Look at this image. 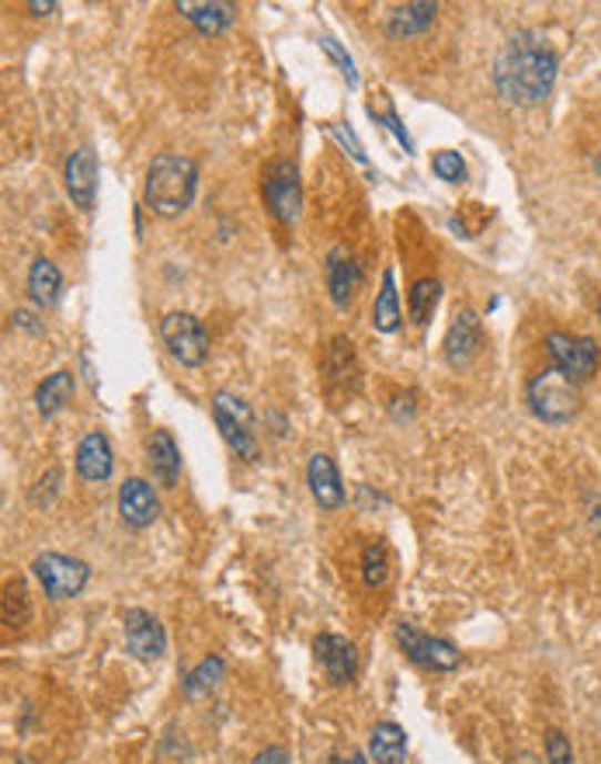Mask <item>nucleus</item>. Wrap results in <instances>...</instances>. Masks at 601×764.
Wrapping results in <instances>:
<instances>
[{
  "instance_id": "nucleus-10",
  "label": "nucleus",
  "mask_w": 601,
  "mask_h": 764,
  "mask_svg": "<svg viewBox=\"0 0 601 764\" xmlns=\"http://www.w3.org/2000/svg\"><path fill=\"white\" fill-rule=\"evenodd\" d=\"M119 515L129 529H146V524H153L156 515H161V500H156V493L146 480L133 477V480H125L119 490Z\"/></svg>"
},
{
  "instance_id": "nucleus-34",
  "label": "nucleus",
  "mask_w": 601,
  "mask_h": 764,
  "mask_svg": "<svg viewBox=\"0 0 601 764\" xmlns=\"http://www.w3.org/2000/svg\"><path fill=\"white\" fill-rule=\"evenodd\" d=\"M29 11L32 14H52V11H57V4H52V0H32Z\"/></svg>"
},
{
  "instance_id": "nucleus-25",
  "label": "nucleus",
  "mask_w": 601,
  "mask_h": 764,
  "mask_svg": "<svg viewBox=\"0 0 601 764\" xmlns=\"http://www.w3.org/2000/svg\"><path fill=\"white\" fill-rule=\"evenodd\" d=\"M213 417H216V428H220V435H223V441L230 445V449L237 452L241 459L254 462V459H257V438H254V428L241 425V420H233V417H226V414H220V410H213Z\"/></svg>"
},
{
  "instance_id": "nucleus-1",
  "label": "nucleus",
  "mask_w": 601,
  "mask_h": 764,
  "mask_svg": "<svg viewBox=\"0 0 601 764\" xmlns=\"http://www.w3.org/2000/svg\"><path fill=\"white\" fill-rule=\"evenodd\" d=\"M557 57L532 32H518L493 63V84L511 104H539L557 84Z\"/></svg>"
},
{
  "instance_id": "nucleus-11",
  "label": "nucleus",
  "mask_w": 601,
  "mask_h": 764,
  "mask_svg": "<svg viewBox=\"0 0 601 764\" xmlns=\"http://www.w3.org/2000/svg\"><path fill=\"white\" fill-rule=\"evenodd\" d=\"M306 483H309V493L313 500L324 508V511H334L345 505V487H342V472H337L334 459L317 452L309 459L306 466Z\"/></svg>"
},
{
  "instance_id": "nucleus-9",
  "label": "nucleus",
  "mask_w": 601,
  "mask_h": 764,
  "mask_svg": "<svg viewBox=\"0 0 601 764\" xmlns=\"http://www.w3.org/2000/svg\"><path fill=\"white\" fill-rule=\"evenodd\" d=\"M122 625H125V646H129V653L140 656V661H161L164 650H167V636H164V625L161 622H156L143 609H129L122 615Z\"/></svg>"
},
{
  "instance_id": "nucleus-32",
  "label": "nucleus",
  "mask_w": 601,
  "mask_h": 764,
  "mask_svg": "<svg viewBox=\"0 0 601 764\" xmlns=\"http://www.w3.org/2000/svg\"><path fill=\"white\" fill-rule=\"evenodd\" d=\"M334 133H337V140H342V143L352 150V156H355V161H365V153H361V146H358V140H355V133H352V129H345L342 122H337V125H334Z\"/></svg>"
},
{
  "instance_id": "nucleus-19",
  "label": "nucleus",
  "mask_w": 601,
  "mask_h": 764,
  "mask_svg": "<svg viewBox=\"0 0 601 764\" xmlns=\"http://www.w3.org/2000/svg\"><path fill=\"white\" fill-rule=\"evenodd\" d=\"M146 452H150V469H153V477L161 480L164 487H174L177 483V472H181V452H177V445L167 431H153L150 435V445H146Z\"/></svg>"
},
{
  "instance_id": "nucleus-28",
  "label": "nucleus",
  "mask_w": 601,
  "mask_h": 764,
  "mask_svg": "<svg viewBox=\"0 0 601 764\" xmlns=\"http://www.w3.org/2000/svg\"><path fill=\"white\" fill-rule=\"evenodd\" d=\"M220 678H223V661H220V656H205V661L189 674L185 689H189V695H202L208 689H216Z\"/></svg>"
},
{
  "instance_id": "nucleus-24",
  "label": "nucleus",
  "mask_w": 601,
  "mask_h": 764,
  "mask_svg": "<svg viewBox=\"0 0 601 764\" xmlns=\"http://www.w3.org/2000/svg\"><path fill=\"white\" fill-rule=\"evenodd\" d=\"M60 288H63L60 268L52 265V261L39 257L35 265H32V272H29V293H32V299L39 306H52V303L60 299Z\"/></svg>"
},
{
  "instance_id": "nucleus-31",
  "label": "nucleus",
  "mask_w": 601,
  "mask_h": 764,
  "mask_svg": "<svg viewBox=\"0 0 601 764\" xmlns=\"http://www.w3.org/2000/svg\"><path fill=\"white\" fill-rule=\"evenodd\" d=\"M320 45H324V52H327V57H330V60H334L337 67H342V73H345V81H348V84L355 88V84H358V73H355V63H352V57H348V52H345L342 45H337V42H334L330 35H324V39H320Z\"/></svg>"
},
{
  "instance_id": "nucleus-36",
  "label": "nucleus",
  "mask_w": 601,
  "mask_h": 764,
  "mask_svg": "<svg viewBox=\"0 0 601 764\" xmlns=\"http://www.w3.org/2000/svg\"><path fill=\"white\" fill-rule=\"evenodd\" d=\"M594 529L601 532V505H598V511H594Z\"/></svg>"
},
{
  "instance_id": "nucleus-5",
  "label": "nucleus",
  "mask_w": 601,
  "mask_h": 764,
  "mask_svg": "<svg viewBox=\"0 0 601 764\" xmlns=\"http://www.w3.org/2000/svg\"><path fill=\"white\" fill-rule=\"evenodd\" d=\"M261 192H265V202H268L272 216H275L278 223H296V220H299L303 189H299V171H296L293 161H275V164H268Z\"/></svg>"
},
{
  "instance_id": "nucleus-12",
  "label": "nucleus",
  "mask_w": 601,
  "mask_h": 764,
  "mask_svg": "<svg viewBox=\"0 0 601 764\" xmlns=\"http://www.w3.org/2000/svg\"><path fill=\"white\" fill-rule=\"evenodd\" d=\"M313 650H317V661L324 664L327 678L334 684H348L358 671V653L345 636H334V632H324V636L313 640Z\"/></svg>"
},
{
  "instance_id": "nucleus-8",
  "label": "nucleus",
  "mask_w": 601,
  "mask_h": 764,
  "mask_svg": "<svg viewBox=\"0 0 601 764\" xmlns=\"http://www.w3.org/2000/svg\"><path fill=\"white\" fill-rule=\"evenodd\" d=\"M397 640H400V646H404V653L410 656V661L428 668V671H456L459 668V650L449 640L428 636V632L414 629L410 622L397 625Z\"/></svg>"
},
{
  "instance_id": "nucleus-20",
  "label": "nucleus",
  "mask_w": 601,
  "mask_h": 764,
  "mask_svg": "<svg viewBox=\"0 0 601 764\" xmlns=\"http://www.w3.org/2000/svg\"><path fill=\"white\" fill-rule=\"evenodd\" d=\"M327 379L330 386L358 389V358L348 337H334L327 348Z\"/></svg>"
},
{
  "instance_id": "nucleus-38",
  "label": "nucleus",
  "mask_w": 601,
  "mask_h": 764,
  "mask_svg": "<svg viewBox=\"0 0 601 764\" xmlns=\"http://www.w3.org/2000/svg\"><path fill=\"white\" fill-rule=\"evenodd\" d=\"M598 316H601V306H598Z\"/></svg>"
},
{
  "instance_id": "nucleus-15",
  "label": "nucleus",
  "mask_w": 601,
  "mask_h": 764,
  "mask_svg": "<svg viewBox=\"0 0 601 764\" xmlns=\"http://www.w3.org/2000/svg\"><path fill=\"white\" fill-rule=\"evenodd\" d=\"M480 352V316L477 313H456V320L449 324V334H446V358L452 368L473 361Z\"/></svg>"
},
{
  "instance_id": "nucleus-16",
  "label": "nucleus",
  "mask_w": 601,
  "mask_h": 764,
  "mask_svg": "<svg viewBox=\"0 0 601 764\" xmlns=\"http://www.w3.org/2000/svg\"><path fill=\"white\" fill-rule=\"evenodd\" d=\"M115 469V456H112V445L101 431L84 435V441L77 445V472L88 480V483H104L112 477Z\"/></svg>"
},
{
  "instance_id": "nucleus-23",
  "label": "nucleus",
  "mask_w": 601,
  "mask_h": 764,
  "mask_svg": "<svg viewBox=\"0 0 601 764\" xmlns=\"http://www.w3.org/2000/svg\"><path fill=\"white\" fill-rule=\"evenodd\" d=\"M73 397V376L70 373H52L49 379H42V386L35 389V407L42 417L60 414Z\"/></svg>"
},
{
  "instance_id": "nucleus-37",
  "label": "nucleus",
  "mask_w": 601,
  "mask_h": 764,
  "mask_svg": "<svg viewBox=\"0 0 601 764\" xmlns=\"http://www.w3.org/2000/svg\"><path fill=\"white\" fill-rule=\"evenodd\" d=\"M518 764H536V757H529V754H521V757H518Z\"/></svg>"
},
{
  "instance_id": "nucleus-6",
  "label": "nucleus",
  "mask_w": 601,
  "mask_h": 764,
  "mask_svg": "<svg viewBox=\"0 0 601 764\" xmlns=\"http://www.w3.org/2000/svg\"><path fill=\"white\" fill-rule=\"evenodd\" d=\"M161 337L181 365L195 368L208 355V334H205L198 316H192V313H167L161 320Z\"/></svg>"
},
{
  "instance_id": "nucleus-35",
  "label": "nucleus",
  "mask_w": 601,
  "mask_h": 764,
  "mask_svg": "<svg viewBox=\"0 0 601 764\" xmlns=\"http://www.w3.org/2000/svg\"><path fill=\"white\" fill-rule=\"evenodd\" d=\"M330 764H365V757L361 754H348V757H334Z\"/></svg>"
},
{
  "instance_id": "nucleus-30",
  "label": "nucleus",
  "mask_w": 601,
  "mask_h": 764,
  "mask_svg": "<svg viewBox=\"0 0 601 764\" xmlns=\"http://www.w3.org/2000/svg\"><path fill=\"white\" fill-rule=\"evenodd\" d=\"M546 761L550 764H573V747L560 730L546 733Z\"/></svg>"
},
{
  "instance_id": "nucleus-4",
  "label": "nucleus",
  "mask_w": 601,
  "mask_h": 764,
  "mask_svg": "<svg viewBox=\"0 0 601 764\" xmlns=\"http://www.w3.org/2000/svg\"><path fill=\"white\" fill-rule=\"evenodd\" d=\"M32 573L39 577L42 591L52 601H63V598L81 594L84 584H88V577H91L88 563L73 560V557H60V552H42V557H35Z\"/></svg>"
},
{
  "instance_id": "nucleus-26",
  "label": "nucleus",
  "mask_w": 601,
  "mask_h": 764,
  "mask_svg": "<svg viewBox=\"0 0 601 764\" xmlns=\"http://www.w3.org/2000/svg\"><path fill=\"white\" fill-rule=\"evenodd\" d=\"M438 293H441V285H438L435 278L414 282V288H410V303H407V313H410L414 324H428V320H431V313H435V306H438Z\"/></svg>"
},
{
  "instance_id": "nucleus-33",
  "label": "nucleus",
  "mask_w": 601,
  "mask_h": 764,
  "mask_svg": "<svg viewBox=\"0 0 601 764\" xmlns=\"http://www.w3.org/2000/svg\"><path fill=\"white\" fill-rule=\"evenodd\" d=\"M254 764H289V757H285L282 747H265V751L254 757Z\"/></svg>"
},
{
  "instance_id": "nucleus-14",
  "label": "nucleus",
  "mask_w": 601,
  "mask_h": 764,
  "mask_svg": "<svg viewBox=\"0 0 601 764\" xmlns=\"http://www.w3.org/2000/svg\"><path fill=\"white\" fill-rule=\"evenodd\" d=\"M361 285V268L348 247H334L327 254V288H330V299L334 306H348Z\"/></svg>"
},
{
  "instance_id": "nucleus-21",
  "label": "nucleus",
  "mask_w": 601,
  "mask_h": 764,
  "mask_svg": "<svg viewBox=\"0 0 601 764\" xmlns=\"http://www.w3.org/2000/svg\"><path fill=\"white\" fill-rule=\"evenodd\" d=\"M369 754L376 764H400L407 754V733L397 723H379L369 736Z\"/></svg>"
},
{
  "instance_id": "nucleus-27",
  "label": "nucleus",
  "mask_w": 601,
  "mask_h": 764,
  "mask_svg": "<svg viewBox=\"0 0 601 764\" xmlns=\"http://www.w3.org/2000/svg\"><path fill=\"white\" fill-rule=\"evenodd\" d=\"M361 577L369 588H383L389 581V557L383 542H369L361 552Z\"/></svg>"
},
{
  "instance_id": "nucleus-13",
  "label": "nucleus",
  "mask_w": 601,
  "mask_h": 764,
  "mask_svg": "<svg viewBox=\"0 0 601 764\" xmlns=\"http://www.w3.org/2000/svg\"><path fill=\"white\" fill-rule=\"evenodd\" d=\"M67 195L77 202V208L94 205V189H98V161L91 146H77L67 161Z\"/></svg>"
},
{
  "instance_id": "nucleus-7",
  "label": "nucleus",
  "mask_w": 601,
  "mask_h": 764,
  "mask_svg": "<svg viewBox=\"0 0 601 764\" xmlns=\"http://www.w3.org/2000/svg\"><path fill=\"white\" fill-rule=\"evenodd\" d=\"M546 348H550L553 368L573 383H588L598 368V348L591 337H573V334H550L546 337Z\"/></svg>"
},
{
  "instance_id": "nucleus-2",
  "label": "nucleus",
  "mask_w": 601,
  "mask_h": 764,
  "mask_svg": "<svg viewBox=\"0 0 601 764\" xmlns=\"http://www.w3.org/2000/svg\"><path fill=\"white\" fill-rule=\"evenodd\" d=\"M198 192V167L192 156L181 153H161L153 156V164L146 171V189L143 198L156 216H181L195 202Z\"/></svg>"
},
{
  "instance_id": "nucleus-29",
  "label": "nucleus",
  "mask_w": 601,
  "mask_h": 764,
  "mask_svg": "<svg viewBox=\"0 0 601 764\" xmlns=\"http://www.w3.org/2000/svg\"><path fill=\"white\" fill-rule=\"evenodd\" d=\"M431 171H435L441 181H449V184H459V181L466 177V164H462V156H459L456 150H441V153H435Z\"/></svg>"
},
{
  "instance_id": "nucleus-17",
  "label": "nucleus",
  "mask_w": 601,
  "mask_h": 764,
  "mask_svg": "<svg viewBox=\"0 0 601 764\" xmlns=\"http://www.w3.org/2000/svg\"><path fill=\"white\" fill-rule=\"evenodd\" d=\"M174 11L185 14L202 35H220L230 29L233 18H237V8L223 4V0H177Z\"/></svg>"
},
{
  "instance_id": "nucleus-22",
  "label": "nucleus",
  "mask_w": 601,
  "mask_h": 764,
  "mask_svg": "<svg viewBox=\"0 0 601 764\" xmlns=\"http://www.w3.org/2000/svg\"><path fill=\"white\" fill-rule=\"evenodd\" d=\"M373 327L383 334H394L400 327V299H397V285H394V268H386L383 288L373 306Z\"/></svg>"
},
{
  "instance_id": "nucleus-18",
  "label": "nucleus",
  "mask_w": 601,
  "mask_h": 764,
  "mask_svg": "<svg viewBox=\"0 0 601 764\" xmlns=\"http://www.w3.org/2000/svg\"><path fill=\"white\" fill-rule=\"evenodd\" d=\"M435 14H438V4H428V0H414V4L394 8V14H389V21H386V32L394 35V39L421 35V32H428L431 24H435Z\"/></svg>"
},
{
  "instance_id": "nucleus-3",
  "label": "nucleus",
  "mask_w": 601,
  "mask_h": 764,
  "mask_svg": "<svg viewBox=\"0 0 601 764\" xmlns=\"http://www.w3.org/2000/svg\"><path fill=\"white\" fill-rule=\"evenodd\" d=\"M529 404L532 414L546 425H567V420L581 410V393L578 383L567 379L560 368H542V373L529 383Z\"/></svg>"
}]
</instances>
